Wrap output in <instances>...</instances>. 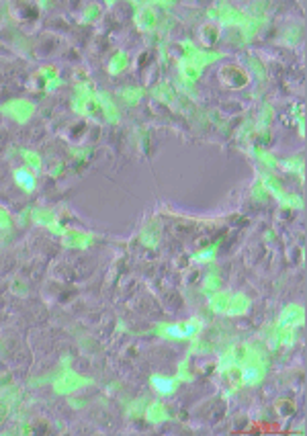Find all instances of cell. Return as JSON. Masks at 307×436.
Here are the masks:
<instances>
[{"label":"cell","instance_id":"cell-2","mask_svg":"<svg viewBox=\"0 0 307 436\" xmlns=\"http://www.w3.org/2000/svg\"><path fill=\"white\" fill-rule=\"evenodd\" d=\"M152 387L156 389L160 395H170L172 391L176 389V381H174V379H170V377H158V375H154V377H152Z\"/></svg>","mask_w":307,"mask_h":436},{"label":"cell","instance_id":"cell-1","mask_svg":"<svg viewBox=\"0 0 307 436\" xmlns=\"http://www.w3.org/2000/svg\"><path fill=\"white\" fill-rule=\"evenodd\" d=\"M197 332V324H172L164 328V336L170 338H190Z\"/></svg>","mask_w":307,"mask_h":436},{"label":"cell","instance_id":"cell-5","mask_svg":"<svg viewBox=\"0 0 307 436\" xmlns=\"http://www.w3.org/2000/svg\"><path fill=\"white\" fill-rule=\"evenodd\" d=\"M209 258H213V250H203L201 254L195 256V260H209Z\"/></svg>","mask_w":307,"mask_h":436},{"label":"cell","instance_id":"cell-3","mask_svg":"<svg viewBox=\"0 0 307 436\" xmlns=\"http://www.w3.org/2000/svg\"><path fill=\"white\" fill-rule=\"evenodd\" d=\"M14 180H16V184H21L25 191H33L35 188V178H33V174L29 172V170H16Z\"/></svg>","mask_w":307,"mask_h":436},{"label":"cell","instance_id":"cell-4","mask_svg":"<svg viewBox=\"0 0 307 436\" xmlns=\"http://www.w3.org/2000/svg\"><path fill=\"white\" fill-rule=\"evenodd\" d=\"M260 369H256V367H246L244 371H242V383L244 385H254V383H258V379H260Z\"/></svg>","mask_w":307,"mask_h":436}]
</instances>
